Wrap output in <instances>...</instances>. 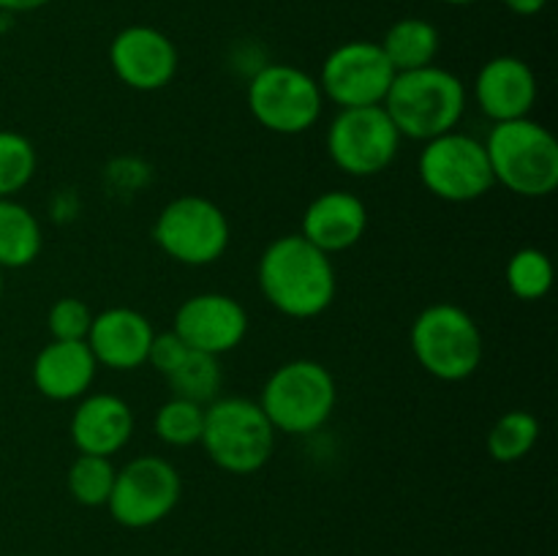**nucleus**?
Wrapping results in <instances>:
<instances>
[{"mask_svg":"<svg viewBox=\"0 0 558 556\" xmlns=\"http://www.w3.org/2000/svg\"><path fill=\"white\" fill-rule=\"evenodd\" d=\"M409 341L420 368L439 382L469 379L485 354L477 319L456 303H434L420 311Z\"/></svg>","mask_w":558,"mask_h":556,"instance_id":"6","label":"nucleus"},{"mask_svg":"<svg viewBox=\"0 0 558 556\" xmlns=\"http://www.w3.org/2000/svg\"><path fill=\"white\" fill-rule=\"evenodd\" d=\"M0 294H3V270H0Z\"/></svg>","mask_w":558,"mask_h":556,"instance_id":"33","label":"nucleus"},{"mask_svg":"<svg viewBox=\"0 0 558 556\" xmlns=\"http://www.w3.org/2000/svg\"><path fill=\"white\" fill-rule=\"evenodd\" d=\"M49 0H0V14H27V11L44 9Z\"/></svg>","mask_w":558,"mask_h":556,"instance_id":"30","label":"nucleus"},{"mask_svg":"<svg viewBox=\"0 0 558 556\" xmlns=\"http://www.w3.org/2000/svg\"><path fill=\"white\" fill-rule=\"evenodd\" d=\"M539 87L532 65L515 55H496L474 80V101L480 112L494 123L529 118L537 104Z\"/></svg>","mask_w":558,"mask_h":556,"instance_id":"15","label":"nucleus"},{"mask_svg":"<svg viewBox=\"0 0 558 556\" xmlns=\"http://www.w3.org/2000/svg\"><path fill=\"white\" fill-rule=\"evenodd\" d=\"M396 80V69L379 41H347L332 49L319 71V87L325 101H332L338 109L376 107L385 101Z\"/></svg>","mask_w":558,"mask_h":556,"instance_id":"12","label":"nucleus"},{"mask_svg":"<svg viewBox=\"0 0 558 556\" xmlns=\"http://www.w3.org/2000/svg\"><path fill=\"white\" fill-rule=\"evenodd\" d=\"M183 480L172 461L161 456L131 458L114 474L109 494V516L125 529H147L161 523L178 507Z\"/></svg>","mask_w":558,"mask_h":556,"instance_id":"11","label":"nucleus"},{"mask_svg":"<svg viewBox=\"0 0 558 556\" xmlns=\"http://www.w3.org/2000/svg\"><path fill=\"white\" fill-rule=\"evenodd\" d=\"M44 232L36 213L16 200H0V270H22L41 254Z\"/></svg>","mask_w":558,"mask_h":556,"instance_id":"21","label":"nucleus"},{"mask_svg":"<svg viewBox=\"0 0 558 556\" xmlns=\"http://www.w3.org/2000/svg\"><path fill=\"white\" fill-rule=\"evenodd\" d=\"M153 336V322L142 311L112 305L101 314H93L85 341L98 368L104 365L109 371H136L147 363Z\"/></svg>","mask_w":558,"mask_h":556,"instance_id":"16","label":"nucleus"},{"mask_svg":"<svg viewBox=\"0 0 558 556\" xmlns=\"http://www.w3.org/2000/svg\"><path fill=\"white\" fill-rule=\"evenodd\" d=\"M379 47L396 69V74H401V71L434 65L441 47V36L434 22L423 20V16H403L387 27Z\"/></svg>","mask_w":558,"mask_h":556,"instance_id":"20","label":"nucleus"},{"mask_svg":"<svg viewBox=\"0 0 558 556\" xmlns=\"http://www.w3.org/2000/svg\"><path fill=\"white\" fill-rule=\"evenodd\" d=\"M276 434L259 401L245 396L216 398L205 407L199 445L221 472L254 474L270 463Z\"/></svg>","mask_w":558,"mask_h":556,"instance_id":"4","label":"nucleus"},{"mask_svg":"<svg viewBox=\"0 0 558 556\" xmlns=\"http://www.w3.org/2000/svg\"><path fill=\"white\" fill-rule=\"evenodd\" d=\"M501 3L515 16H537L548 5V0H501Z\"/></svg>","mask_w":558,"mask_h":556,"instance_id":"31","label":"nucleus"},{"mask_svg":"<svg viewBox=\"0 0 558 556\" xmlns=\"http://www.w3.org/2000/svg\"><path fill=\"white\" fill-rule=\"evenodd\" d=\"M259 289L267 303L289 319L325 314L338 292L332 256L303 234H281L259 256Z\"/></svg>","mask_w":558,"mask_h":556,"instance_id":"1","label":"nucleus"},{"mask_svg":"<svg viewBox=\"0 0 558 556\" xmlns=\"http://www.w3.org/2000/svg\"><path fill=\"white\" fill-rule=\"evenodd\" d=\"M248 109L262 129L298 136L319 123L325 96L314 74L298 65L270 63L251 76Z\"/></svg>","mask_w":558,"mask_h":556,"instance_id":"8","label":"nucleus"},{"mask_svg":"<svg viewBox=\"0 0 558 556\" xmlns=\"http://www.w3.org/2000/svg\"><path fill=\"white\" fill-rule=\"evenodd\" d=\"M490 172L496 185L526 200L550 196L558 185V142L532 118L494 123L488 140Z\"/></svg>","mask_w":558,"mask_h":556,"instance_id":"3","label":"nucleus"},{"mask_svg":"<svg viewBox=\"0 0 558 556\" xmlns=\"http://www.w3.org/2000/svg\"><path fill=\"white\" fill-rule=\"evenodd\" d=\"M417 174L420 183L436 200L452 202V205L483 200L496 185L485 142L458 129L423 142V150L417 156Z\"/></svg>","mask_w":558,"mask_h":556,"instance_id":"9","label":"nucleus"},{"mask_svg":"<svg viewBox=\"0 0 558 556\" xmlns=\"http://www.w3.org/2000/svg\"><path fill=\"white\" fill-rule=\"evenodd\" d=\"M167 382L172 387V396L207 407L210 401H216L218 390L223 385L221 360L216 354L194 352L191 349L183 363L167 376Z\"/></svg>","mask_w":558,"mask_h":556,"instance_id":"23","label":"nucleus"},{"mask_svg":"<svg viewBox=\"0 0 558 556\" xmlns=\"http://www.w3.org/2000/svg\"><path fill=\"white\" fill-rule=\"evenodd\" d=\"M368 229V207L352 191H325L303 213V234L325 254H341L354 249Z\"/></svg>","mask_w":558,"mask_h":556,"instance_id":"18","label":"nucleus"},{"mask_svg":"<svg viewBox=\"0 0 558 556\" xmlns=\"http://www.w3.org/2000/svg\"><path fill=\"white\" fill-rule=\"evenodd\" d=\"M189 352V343H185L174 330L156 333L150 343V352H147V365H153L158 374L169 376L180 363H183Z\"/></svg>","mask_w":558,"mask_h":556,"instance_id":"29","label":"nucleus"},{"mask_svg":"<svg viewBox=\"0 0 558 556\" xmlns=\"http://www.w3.org/2000/svg\"><path fill=\"white\" fill-rule=\"evenodd\" d=\"M114 474H118V469H114L112 458L80 452L69 467V474H65L71 499L82 507H107Z\"/></svg>","mask_w":558,"mask_h":556,"instance_id":"25","label":"nucleus"},{"mask_svg":"<svg viewBox=\"0 0 558 556\" xmlns=\"http://www.w3.org/2000/svg\"><path fill=\"white\" fill-rule=\"evenodd\" d=\"M172 330L194 352L221 358L238 349L248 336V311L232 294L202 292L180 303Z\"/></svg>","mask_w":558,"mask_h":556,"instance_id":"14","label":"nucleus"},{"mask_svg":"<svg viewBox=\"0 0 558 556\" xmlns=\"http://www.w3.org/2000/svg\"><path fill=\"white\" fill-rule=\"evenodd\" d=\"M505 281L518 300L537 303L554 287V262L543 249H534V245L518 249L507 262Z\"/></svg>","mask_w":558,"mask_h":556,"instance_id":"24","label":"nucleus"},{"mask_svg":"<svg viewBox=\"0 0 558 556\" xmlns=\"http://www.w3.org/2000/svg\"><path fill=\"white\" fill-rule=\"evenodd\" d=\"M38 156L33 142L20 131L0 129V200H16L36 178Z\"/></svg>","mask_w":558,"mask_h":556,"instance_id":"26","label":"nucleus"},{"mask_svg":"<svg viewBox=\"0 0 558 556\" xmlns=\"http://www.w3.org/2000/svg\"><path fill=\"white\" fill-rule=\"evenodd\" d=\"M338 403L336 376L319 360L298 358L278 365L262 387L259 407L278 434L308 436L332 418Z\"/></svg>","mask_w":558,"mask_h":556,"instance_id":"5","label":"nucleus"},{"mask_svg":"<svg viewBox=\"0 0 558 556\" xmlns=\"http://www.w3.org/2000/svg\"><path fill=\"white\" fill-rule=\"evenodd\" d=\"M153 240L169 259L185 267H205L227 254L232 227L216 202L199 194H185L158 210Z\"/></svg>","mask_w":558,"mask_h":556,"instance_id":"7","label":"nucleus"},{"mask_svg":"<svg viewBox=\"0 0 558 556\" xmlns=\"http://www.w3.org/2000/svg\"><path fill=\"white\" fill-rule=\"evenodd\" d=\"M93 311L80 298H60L49 305L47 327L54 341H85Z\"/></svg>","mask_w":558,"mask_h":556,"instance_id":"28","label":"nucleus"},{"mask_svg":"<svg viewBox=\"0 0 558 556\" xmlns=\"http://www.w3.org/2000/svg\"><path fill=\"white\" fill-rule=\"evenodd\" d=\"M439 3H447V5H474V3H480V0H439Z\"/></svg>","mask_w":558,"mask_h":556,"instance_id":"32","label":"nucleus"},{"mask_svg":"<svg viewBox=\"0 0 558 556\" xmlns=\"http://www.w3.org/2000/svg\"><path fill=\"white\" fill-rule=\"evenodd\" d=\"M98 363L87 341H49L33 360V385L49 401H80L96 382Z\"/></svg>","mask_w":558,"mask_h":556,"instance_id":"19","label":"nucleus"},{"mask_svg":"<svg viewBox=\"0 0 558 556\" xmlns=\"http://www.w3.org/2000/svg\"><path fill=\"white\" fill-rule=\"evenodd\" d=\"M109 65L125 87L140 93L163 90L180 65L178 47L153 25H129L109 44Z\"/></svg>","mask_w":558,"mask_h":556,"instance_id":"13","label":"nucleus"},{"mask_svg":"<svg viewBox=\"0 0 558 556\" xmlns=\"http://www.w3.org/2000/svg\"><path fill=\"white\" fill-rule=\"evenodd\" d=\"M202 428H205V407L178 396L163 401L153 418V431L169 447L199 445Z\"/></svg>","mask_w":558,"mask_h":556,"instance_id":"27","label":"nucleus"},{"mask_svg":"<svg viewBox=\"0 0 558 556\" xmlns=\"http://www.w3.org/2000/svg\"><path fill=\"white\" fill-rule=\"evenodd\" d=\"M396 123L381 104L376 107L338 109L327 129V156L352 178H374L392 167L401 150Z\"/></svg>","mask_w":558,"mask_h":556,"instance_id":"10","label":"nucleus"},{"mask_svg":"<svg viewBox=\"0 0 558 556\" xmlns=\"http://www.w3.org/2000/svg\"><path fill=\"white\" fill-rule=\"evenodd\" d=\"M466 101L469 93L461 76L434 63L396 74L381 107L396 123L398 134L428 142L458 129Z\"/></svg>","mask_w":558,"mask_h":556,"instance_id":"2","label":"nucleus"},{"mask_svg":"<svg viewBox=\"0 0 558 556\" xmlns=\"http://www.w3.org/2000/svg\"><path fill=\"white\" fill-rule=\"evenodd\" d=\"M539 439V420L529 409H510L488 431V456L499 463H515L534 450Z\"/></svg>","mask_w":558,"mask_h":556,"instance_id":"22","label":"nucleus"},{"mask_svg":"<svg viewBox=\"0 0 558 556\" xmlns=\"http://www.w3.org/2000/svg\"><path fill=\"white\" fill-rule=\"evenodd\" d=\"M69 434L80 452L112 458L131 442L134 412L114 392H87L71 414Z\"/></svg>","mask_w":558,"mask_h":556,"instance_id":"17","label":"nucleus"}]
</instances>
